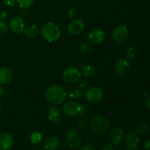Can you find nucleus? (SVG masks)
I'll return each mask as SVG.
<instances>
[{
    "instance_id": "c85d7f7f",
    "label": "nucleus",
    "mask_w": 150,
    "mask_h": 150,
    "mask_svg": "<svg viewBox=\"0 0 150 150\" xmlns=\"http://www.w3.org/2000/svg\"><path fill=\"white\" fill-rule=\"evenodd\" d=\"M79 148V150H96L95 146L92 144H84Z\"/></svg>"
},
{
    "instance_id": "20e7f679",
    "label": "nucleus",
    "mask_w": 150,
    "mask_h": 150,
    "mask_svg": "<svg viewBox=\"0 0 150 150\" xmlns=\"http://www.w3.org/2000/svg\"><path fill=\"white\" fill-rule=\"evenodd\" d=\"M65 139L67 144L73 149H78L81 145V136L79 131L76 129H71L68 130L65 135Z\"/></svg>"
},
{
    "instance_id": "f3484780",
    "label": "nucleus",
    "mask_w": 150,
    "mask_h": 150,
    "mask_svg": "<svg viewBox=\"0 0 150 150\" xmlns=\"http://www.w3.org/2000/svg\"><path fill=\"white\" fill-rule=\"evenodd\" d=\"M48 120L51 122H58L62 118L61 111L57 107H51L48 112Z\"/></svg>"
},
{
    "instance_id": "c756f323",
    "label": "nucleus",
    "mask_w": 150,
    "mask_h": 150,
    "mask_svg": "<svg viewBox=\"0 0 150 150\" xmlns=\"http://www.w3.org/2000/svg\"><path fill=\"white\" fill-rule=\"evenodd\" d=\"M103 150H116L115 146L112 144H106L103 147Z\"/></svg>"
},
{
    "instance_id": "dca6fc26",
    "label": "nucleus",
    "mask_w": 150,
    "mask_h": 150,
    "mask_svg": "<svg viewBox=\"0 0 150 150\" xmlns=\"http://www.w3.org/2000/svg\"><path fill=\"white\" fill-rule=\"evenodd\" d=\"M13 79V72L7 67L0 68V85H7L11 82Z\"/></svg>"
},
{
    "instance_id": "a211bd4d",
    "label": "nucleus",
    "mask_w": 150,
    "mask_h": 150,
    "mask_svg": "<svg viewBox=\"0 0 150 150\" xmlns=\"http://www.w3.org/2000/svg\"><path fill=\"white\" fill-rule=\"evenodd\" d=\"M59 142L56 136H51L45 139L44 142V147L46 150H56L59 147Z\"/></svg>"
},
{
    "instance_id": "6ab92c4d",
    "label": "nucleus",
    "mask_w": 150,
    "mask_h": 150,
    "mask_svg": "<svg viewBox=\"0 0 150 150\" xmlns=\"http://www.w3.org/2000/svg\"><path fill=\"white\" fill-rule=\"evenodd\" d=\"M23 32H24L25 35L29 38H36L39 35V29L35 25H30V26H26V28H24Z\"/></svg>"
},
{
    "instance_id": "5701e85b",
    "label": "nucleus",
    "mask_w": 150,
    "mask_h": 150,
    "mask_svg": "<svg viewBox=\"0 0 150 150\" xmlns=\"http://www.w3.org/2000/svg\"><path fill=\"white\" fill-rule=\"evenodd\" d=\"M137 55V50L134 47H128L125 51V57L127 60H132Z\"/></svg>"
},
{
    "instance_id": "aec40b11",
    "label": "nucleus",
    "mask_w": 150,
    "mask_h": 150,
    "mask_svg": "<svg viewBox=\"0 0 150 150\" xmlns=\"http://www.w3.org/2000/svg\"><path fill=\"white\" fill-rule=\"evenodd\" d=\"M82 95H83L82 89L80 87H77V86H73V87L70 88L67 92V95L73 100H79L82 96Z\"/></svg>"
},
{
    "instance_id": "4be33fe9",
    "label": "nucleus",
    "mask_w": 150,
    "mask_h": 150,
    "mask_svg": "<svg viewBox=\"0 0 150 150\" xmlns=\"http://www.w3.org/2000/svg\"><path fill=\"white\" fill-rule=\"evenodd\" d=\"M42 139H43V136H42V133L40 132H34L32 133L30 136V141L32 142V144H38L42 142Z\"/></svg>"
},
{
    "instance_id": "2f4dec72",
    "label": "nucleus",
    "mask_w": 150,
    "mask_h": 150,
    "mask_svg": "<svg viewBox=\"0 0 150 150\" xmlns=\"http://www.w3.org/2000/svg\"><path fill=\"white\" fill-rule=\"evenodd\" d=\"M7 13L4 10H2L0 11V19L4 21V19L7 18Z\"/></svg>"
},
{
    "instance_id": "9d476101",
    "label": "nucleus",
    "mask_w": 150,
    "mask_h": 150,
    "mask_svg": "<svg viewBox=\"0 0 150 150\" xmlns=\"http://www.w3.org/2000/svg\"><path fill=\"white\" fill-rule=\"evenodd\" d=\"M9 28L12 32L15 34H21L23 32L25 28L23 18L19 16L12 18L9 23Z\"/></svg>"
},
{
    "instance_id": "393cba45",
    "label": "nucleus",
    "mask_w": 150,
    "mask_h": 150,
    "mask_svg": "<svg viewBox=\"0 0 150 150\" xmlns=\"http://www.w3.org/2000/svg\"><path fill=\"white\" fill-rule=\"evenodd\" d=\"M79 50H80V52L81 54H86V53H89V51H92V46L89 42H83L80 45Z\"/></svg>"
},
{
    "instance_id": "b1692460",
    "label": "nucleus",
    "mask_w": 150,
    "mask_h": 150,
    "mask_svg": "<svg viewBox=\"0 0 150 150\" xmlns=\"http://www.w3.org/2000/svg\"><path fill=\"white\" fill-rule=\"evenodd\" d=\"M148 130V126L146 123L144 122H140L138 125L137 127H136V133L137 134L143 135L147 132Z\"/></svg>"
},
{
    "instance_id": "f257e3e1",
    "label": "nucleus",
    "mask_w": 150,
    "mask_h": 150,
    "mask_svg": "<svg viewBox=\"0 0 150 150\" xmlns=\"http://www.w3.org/2000/svg\"><path fill=\"white\" fill-rule=\"evenodd\" d=\"M67 93L60 86L53 85L49 86L45 92V98L53 105H60L65 100Z\"/></svg>"
},
{
    "instance_id": "9b49d317",
    "label": "nucleus",
    "mask_w": 150,
    "mask_h": 150,
    "mask_svg": "<svg viewBox=\"0 0 150 150\" xmlns=\"http://www.w3.org/2000/svg\"><path fill=\"white\" fill-rule=\"evenodd\" d=\"M88 39L89 42L94 45L100 44L105 40V32L100 29H97L89 32L88 35Z\"/></svg>"
},
{
    "instance_id": "0eeeda50",
    "label": "nucleus",
    "mask_w": 150,
    "mask_h": 150,
    "mask_svg": "<svg viewBox=\"0 0 150 150\" xmlns=\"http://www.w3.org/2000/svg\"><path fill=\"white\" fill-rule=\"evenodd\" d=\"M62 109L66 115L70 117H74L80 114L81 106L77 102L72 100L64 103Z\"/></svg>"
},
{
    "instance_id": "ddd939ff",
    "label": "nucleus",
    "mask_w": 150,
    "mask_h": 150,
    "mask_svg": "<svg viewBox=\"0 0 150 150\" xmlns=\"http://www.w3.org/2000/svg\"><path fill=\"white\" fill-rule=\"evenodd\" d=\"M67 30L70 35H78L84 30V23L82 21L74 19L68 25Z\"/></svg>"
},
{
    "instance_id": "473e14b6",
    "label": "nucleus",
    "mask_w": 150,
    "mask_h": 150,
    "mask_svg": "<svg viewBox=\"0 0 150 150\" xmlns=\"http://www.w3.org/2000/svg\"><path fill=\"white\" fill-rule=\"evenodd\" d=\"M79 85H80V88L85 89V88H86L88 86V82L86 80H82L80 81Z\"/></svg>"
},
{
    "instance_id": "f03ea898",
    "label": "nucleus",
    "mask_w": 150,
    "mask_h": 150,
    "mask_svg": "<svg viewBox=\"0 0 150 150\" xmlns=\"http://www.w3.org/2000/svg\"><path fill=\"white\" fill-rule=\"evenodd\" d=\"M41 35L45 40L55 42L58 40L61 35V30L58 25L53 22H48L41 28Z\"/></svg>"
},
{
    "instance_id": "c9c22d12",
    "label": "nucleus",
    "mask_w": 150,
    "mask_h": 150,
    "mask_svg": "<svg viewBox=\"0 0 150 150\" xmlns=\"http://www.w3.org/2000/svg\"><path fill=\"white\" fill-rule=\"evenodd\" d=\"M146 107H147L148 109L150 111V97L147 99V101H146Z\"/></svg>"
},
{
    "instance_id": "a878e982",
    "label": "nucleus",
    "mask_w": 150,
    "mask_h": 150,
    "mask_svg": "<svg viewBox=\"0 0 150 150\" xmlns=\"http://www.w3.org/2000/svg\"><path fill=\"white\" fill-rule=\"evenodd\" d=\"M35 0H17L18 4L22 8H29L33 4Z\"/></svg>"
},
{
    "instance_id": "72a5a7b5",
    "label": "nucleus",
    "mask_w": 150,
    "mask_h": 150,
    "mask_svg": "<svg viewBox=\"0 0 150 150\" xmlns=\"http://www.w3.org/2000/svg\"><path fill=\"white\" fill-rule=\"evenodd\" d=\"M4 95H5V90H4V89H3L2 86H1V85H0V98H2Z\"/></svg>"
},
{
    "instance_id": "1a4fd4ad",
    "label": "nucleus",
    "mask_w": 150,
    "mask_h": 150,
    "mask_svg": "<svg viewBox=\"0 0 150 150\" xmlns=\"http://www.w3.org/2000/svg\"><path fill=\"white\" fill-rule=\"evenodd\" d=\"M128 36V29L125 25H119L116 26L112 32L113 39L119 42H123Z\"/></svg>"
},
{
    "instance_id": "7ed1b4c3",
    "label": "nucleus",
    "mask_w": 150,
    "mask_h": 150,
    "mask_svg": "<svg viewBox=\"0 0 150 150\" xmlns=\"http://www.w3.org/2000/svg\"><path fill=\"white\" fill-rule=\"evenodd\" d=\"M90 125L92 131L98 134L105 133L109 127V122L108 119L100 114L94 116L91 120Z\"/></svg>"
},
{
    "instance_id": "412c9836",
    "label": "nucleus",
    "mask_w": 150,
    "mask_h": 150,
    "mask_svg": "<svg viewBox=\"0 0 150 150\" xmlns=\"http://www.w3.org/2000/svg\"><path fill=\"white\" fill-rule=\"evenodd\" d=\"M95 67L94 66L90 65V64H86V65H83L81 67V72L86 77H91L95 75Z\"/></svg>"
},
{
    "instance_id": "f704fd0d",
    "label": "nucleus",
    "mask_w": 150,
    "mask_h": 150,
    "mask_svg": "<svg viewBox=\"0 0 150 150\" xmlns=\"http://www.w3.org/2000/svg\"><path fill=\"white\" fill-rule=\"evenodd\" d=\"M145 148L147 150H150V140L146 141L145 143Z\"/></svg>"
},
{
    "instance_id": "6e6552de",
    "label": "nucleus",
    "mask_w": 150,
    "mask_h": 150,
    "mask_svg": "<svg viewBox=\"0 0 150 150\" xmlns=\"http://www.w3.org/2000/svg\"><path fill=\"white\" fill-rule=\"evenodd\" d=\"M125 136L124 130L120 127H114L108 134V141L114 146L120 144Z\"/></svg>"
},
{
    "instance_id": "2eb2a0df",
    "label": "nucleus",
    "mask_w": 150,
    "mask_h": 150,
    "mask_svg": "<svg viewBox=\"0 0 150 150\" xmlns=\"http://www.w3.org/2000/svg\"><path fill=\"white\" fill-rule=\"evenodd\" d=\"M130 69V63L127 59H120L114 64V70L120 76H125Z\"/></svg>"
},
{
    "instance_id": "7c9ffc66",
    "label": "nucleus",
    "mask_w": 150,
    "mask_h": 150,
    "mask_svg": "<svg viewBox=\"0 0 150 150\" xmlns=\"http://www.w3.org/2000/svg\"><path fill=\"white\" fill-rule=\"evenodd\" d=\"M4 1V4L7 7H13L16 2L17 1V0H3Z\"/></svg>"
},
{
    "instance_id": "39448f33",
    "label": "nucleus",
    "mask_w": 150,
    "mask_h": 150,
    "mask_svg": "<svg viewBox=\"0 0 150 150\" xmlns=\"http://www.w3.org/2000/svg\"><path fill=\"white\" fill-rule=\"evenodd\" d=\"M103 97L102 90L97 86H90L86 89L85 98L92 104H96L100 102Z\"/></svg>"
},
{
    "instance_id": "f8f14e48",
    "label": "nucleus",
    "mask_w": 150,
    "mask_h": 150,
    "mask_svg": "<svg viewBox=\"0 0 150 150\" xmlns=\"http://www.w3.org/2000/svg\"><path fill=\"white\" fill-rule=\"evenodd\" d=\"M140 142L138 134L136 133H130L125 137V146L127 150H134L138 147Z\"/></svg>"
},
{
    "instance_id": "423d86ee",
    "label": "nucleus",
    "mask_w": 150,
    "mask_h": 150,
    "mask_svg": "<svg viewBox=\"0 0 150 150\" xmlns=\"http://www.w3.org/2000/svg\"><path fill=\"white\" fill-rule=\"evenodd\" d=\"M81 77V73L76 67H68L62 73L63 80L68 83H74L79 81Z\"/></svg>"
},
{
    "instance_id": "bb28decb",
    "label": "nucleus",
    "mask_w": 150,
    "mask_h": 150,
    "mask_svg": "<svg viewBox=\"0 0 150 150\" xmlns=\"http://www.w3.org/2000/svg\"><path fill=\"white\" fill-rule=\"evenodd\" d=\"M8 30V26L4 21H0V36L5 35Z\"/></svg>"
},
{
    "instance_id": "e433bc0d",
    "label": "nucleus",
    "mask_w": 150,
    "mask_h": 150,
    "mask_svg": "<svg viewBox=\"0 0 150 150\" xmlns=\"http://www.w3.org/2000/svg\"><path fill=\"white\" fill-rule=\"evenodd\" d=\"M0 111H1V103H0Z\"/></svg>"
},
{
    "instance_id": "cd10ccee",
    "label": "nucleus",
    "mask_w": 150,
    "mask_h": 150,
    "mask_svg": "<svg viewBox=\"0 0 150 150\" xmlns=\"http://www.w3.org/2000/svg\"><path fill=\"white\" fill-rule=\"evenodd\" d=\"M67 15H68V17L70 18L74 19L77 16V13H76V10L74 8H70L67 11Z\"/></svg>"
},
{
    "instance_id": "4468645a",
    "label": "nucleus",
    "mask_w": 150,
    "mask_h": 150,
    "mask_svg": "<svg viewBox=\"0 0 150 150\" xmlns=\"http://www.w3.org/2000/svg\"><path fill=\"white\" fill-rule=\"evenodd\" d=\"M13 144V138L10 133L3 132L0 133V150H8Z\"/></svg>"
}]
</instances>
